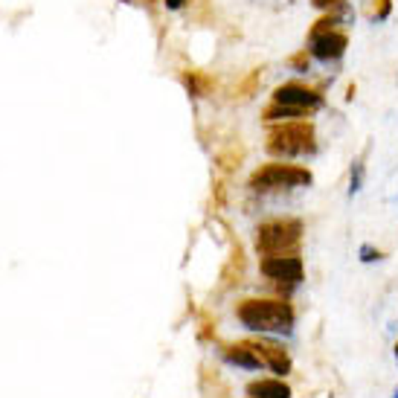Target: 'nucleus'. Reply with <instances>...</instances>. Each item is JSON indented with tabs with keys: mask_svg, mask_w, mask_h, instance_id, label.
I'll return each instance as SVG.
<instances>
[{
	"mask_svg": "<svg viewBox=\"0 0 398 398\" xmlns=\"http://www.w3.org/2000/svg\"><path fill=\"white\" fill-rule=\"evenodd\" d=\"M331 29H341V21H337V15L329 9V12H323V15L311 24L308 38H314V35H326V32H331Z\"/></svg>",
	"mask_w": 398,
	"mask_h": 398,
	"instance_id": "ddd939ff",
	"label": "nucleus"
},
{
	"mask_svg": "<svg viewBox=\"0 0 398 398\" xmlns=\"http://www.w3.org/2000/svg\"><path fill=\"white\" fill-rule=\"evenodd\" d=\"M390 15H392V0H375V4H372V12H369L372 21H387Z\"/></svg>",
	"mask_w": 398,
	"mask_h": 398,
	"instance_id": "dca6fc26",
	"label": "nucleus"
},
{
	"mask_svg": "<svg viewBox=\"0 0 398 398\" xmlns=\"http://www.w3.org/2000/svg\"><path fill=\"white\" fill-rule=\"evenodd\" d=\"M314 116V111H306V108H294V105H280V102H270L265 111H262V119L270 125L276 123H294V119H308Z\"/></svg>",
	"mask_w": 398,
	"mask_h": 398,
	"instance_id": "9b49d317",
	"label": "nucleus"
},
{
	"mask_svg": "<svg viewBox=\"0 0 398 398\" xmlns=\"http://www.w3.org/2000/svg\"><path fill=\"white\" fill-rule=\"evenodd\" d=\"M314 62H323V64H334V62H341V58L346 55L349 50V32L343 29H331L326 35H314L308 38V47Z\"/></svg>",
	"mask_w": 398,
	"mask_h": 398,
	"instance_id": "0eeeda50",
	"label": "nucleus"
},
{
	"mask_svg": "<svg viewBox=\"0 0 398 398\" xmlns=\"http://www.w3.org/2000/svg\"><path fill=\"white\" fill-rule=\"evenodd\" d=\"M303 221L300 218H273L256 227V250L262 256L276 253H300L303 242Z\"/></svg>",
	"mask_w": 398,
	"mask_h": 398,
	"instance_id": "7ed1b4c3",
	"label": "nucleus"
},
{
	"mask_svg": "<svg viewBox=\"0 0 398 398\" xmlns=\"http://www.w3.org/2000/svg\"><path fill=\"white\" fill-rule=\"evenodd\" d=\"M224 357L230 364L235 366H245V369H262L265 361H262V355L256 352V346L247 341V343H233V346H224Z\"/></svg>",
	"mask_w": 398,
	"mask_h": 398,
	"instance_id": "1a4fd4ad",
	"label": "nucleus"
},
{
	"mask_svg": "<svg viewBox=\"0 0 398 398\" xmlns=\"http://www.w3.org/2000/svg\"><path fill=\"white\" fill-rule=\"evenodd\" d=\"M311 62H314L311 53H308V50H300V53H294V55H291V62H288V64H291L294 73H308V70H311Z\"/></svg>",
	"mask_w": 398,
	"mask_h": 398,
	"instance_id": "2eb2a0df",
	"label": "nucleus"
},
{
	"mask_svg": "<svg viewBox=\"0 0 398 398\" xmlns=\"http://www.w3.org/2000/svg\"><path fill=\"white\" fill-rule=\"evenodd\" d=\"M314 181V174L306 166L294 163H265L250 174V189L253 192H273V189H296L308 186Z\"/></svg>",
	"mask_w": 398,
	"mask_h": 398,
	"instance_id": "20e7f679",
	"label": "nucleus"
},
{
	"mask_svg": "<svg viewBox=\"0 0 398 398\" xmlns=\"http://www.w3.org/2000/svg\"><path fill=\"white\" fill-rule=\"evenodd\" d=\"M259 270L280 285H300L306 276V262L300 253H276V256H262Z\"/></svg>",
	"mask_w": 398,
	"mask_h": 398,
	"instance_id": "39448f33",
	"label": "nucleus"
},
{
	"mask_svg": "<svg viewBox=\"0 0 398 398\" xmlns=\"http://www.w3.org/2000/svg\"><path fill=\"white\" fill-rule=\"evenodd\" d=\"M270 102L306 108V111H320L326 105V96H323L320 88H311V85H303V82H285L280 88H273Z\"/></svg>",
	"mask_w": 398,
	"mask_h": 398,
	"instance_id": "423d86ee",
	"label": "nucleus"
},
{
	"mask_svg": "<svg viewBox=\"0 0 398 398\" xmlns=\"http://www.w3.org/2000/svg\"><path fill=\"white\" fill-rule=\"evenodd\" d=\"M259 82H262V70H253V73H250V76L245 78V82L238 85V90H235V93L245 99V96H250V93H253V90L259 88Z\"/></svg>",
	"mask_w": 398,
	"mask_h": 398,
	"instance_id": "f3484780",
	"label": "nucleus"
},
{
	"mask_svg": "<svg viewBox=\"0 0 398 398\" xmlns=\"http://www.w3.org/2000/svg\"><path fill=\"white\" fill-rule=\"evenodd\" d=\"M268 151L273 157H303L317 151V131L311 119L276 123L268 131Z\"/></svg>",
	"mask_w": 398,
	"mask_h": 398,
	"instance_id": "f03ea898",
	"label": "nucleus"
},
{
	"mask_svg": "<svg viewBox=\"0 0 398 398\" xmlns=\"http://www.w3.org/2000/svg\"><path fill=\"white\" fill-rule=\"evenodd\" d=\"M181 82L184 88L189 90V96H207L212 90V78L207 73H198V70H189L181 76Z\"/></svg>",
	"mask_w": 398,
	"mask_h": 398,
	"instance_id": "f8f14e48",
	"label": "nucleus"
},
{
	"mask_svg": "<svg viewBox=\"0 0 398 398\" xmlns=\"http://www.w3.org/2000/svg\"><path fill=\"white\" fill-rule=\"evenodd\" d=\"M189 4V0H163V6L166 9H172V12H177V9H184Z\"/></svg>",
	"mask_w": 398,
	"mask_h": 398,
	"instance_id": "aec40b11",
	"label": "nucleus"
},
{
	"mask_svg": "<svg viewBox=\"0 0 398 398\" xmlns=\"http://www.w3.org/2000/svg\"><path fill=\"white\" fill-rule=\"evenodd\" d=\"M235 317L250 331H291L296 311L282 296H250L235 306Z\"/></svg>",
	"mask_w": 398,
	"mask_h": 398,
	"instance_id": "f257e3e1",
	"label": "nucleus"
},
{
	"mask_svg": "<svg viewBox=\"0 0 398 398\" xmlns=\"http://www.w3.org/2000/svg\"><path fill=\"white\" fill-rule=\"evenodd\" d=\"M341 4H346V0H311V6L320 9V12H329V9H334V6H341Z\"/></svg>",
	"mask_w": 398,
	"mask_h": 398,
	"instance_id": "6ab92c4d",
	"label": "nucleus"
},
{
	"mask_svg": "<svg viewBox=\"0 0 398 398\" xmlns=\"http://www.w3.org/2000/svg\"><path fill=\"white\" fill-rule=\"evenodd\" d=\"M250 398H291V387L282 378H259V381L247 384Z\"/></svg>",
	"mask_w": 398,
	"mask_h": 398,
	"instance_id": "9d476101",
	"label": "nucleus"
},
{
	"mask_svg": "<svg viewBox=\"0 0 398 398\" xmlns=\"http://www.w3.org/2000/svg\"><path fill=\"white\" fill-rule=\"evenodd\" d=\"M250 343L256 346V352L262 355V361H265L276 375H280V378L291 372V366H294V364H291V355H288L280 343H270V341H250Z\"/></svg>",
	"mask_w": 398,
	"mask_h": 398,
	"instance_id": "6e6552de",
	"label": "nucleus"
},
{
	"mask_svg": "<svg viewBox=\"0 0 398 398\" xmlns=\"http://www.w3.org/2000/svg\"><path fill=\"white\" fill-rule=\"evenodd\" d=\"M395 398H398V392H395Z\"/></svg>",
	"mask_w": 398,
	"mask_h": 398,
	"instance_id": "4be33fe9",
	"label": "nucleus"
},
{
	"mask_svg": "<svg viewBox=\"0 0 398 398\" xmlns=\"http://www.w3.org/2000/svg\"><path fill=\"white\" fill-rule=\"evenodd\" d=\"M364 174H366V163L364 157H357V160L352 163V172H349V195H357L364 186Z\"/></svg>",
	"mask_w": 398,
	"mask_h": 398,
	"instance_id": "4468645a",
	"label": "nucleus"
},
{
	"mask_svg": "<svg viewBox=\"0 0 398 398\" xmlns=\"http://www.w3.org/2000/svg\"><path fill=\"white\" fill-rule=\"evenodd\" d=\"M395 361H398V343H395Z\"/></svg>",
	"mask_w": 398,
	"mask_h": 398,
	"instance_id": "412c9836",
	"label": "nucleus"
},
{
	"mask_svg": "<svg viewBox=\"0 0 398 398\" xmlns=\"http://www.w3.org/2000/svg\"><path fill=\"white\" fill-rule=\"evenodd\" d=\"M357 256H361V262H364V265L381 262V259H384V253L378 250V247H372V245H361V250H357Z\"/></svg>",
	"mask_w": 398,
	"mask_h": 398,
	"instance_id": "a211bd4d",
	"label": "nucleus"
}]
</instances>
